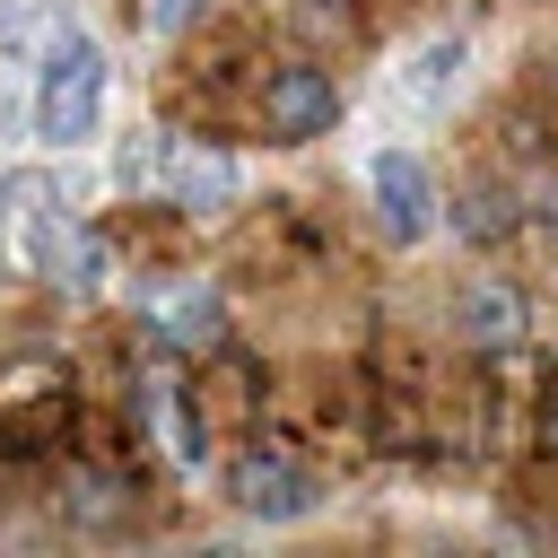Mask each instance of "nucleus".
Instances as JSON below:
<instances>
[{
  "mask_svg": "<svg viewBox=\"0 0 558 558\" xmlns=\"http://www.w3.org/2000/svg\"><path fill=\"white\" fill-rule=\"evenodd\" d=\"M105 52L78 35V26H61L52 44H44V70H35V131L52 140V148H70V140H87L96 131V113H105Z\"/></svg>",
  "mask_w": 558,
  "mask_h": 558,
  "instance_id": "obj_1",
  "label": "nucleus"
},
{
  "mask_svg": "<svg viewBox=\"0 0 558 558\" xmlns=\"http://www.w3.org/2000/svg\"><path fill=\"white\" fill-rule=\"evenodd\" d=\"M227 497H235L253 523H305V514L323 506V480H314V462L253 445V453H235V462H227Z\"/></svg>",
  "mask_w": 558,
  "mask_h": 558,
  "instance_id": "obj_2",
  "label": "nucleus"
},
{
  "mask_svg": "<svg viewBox=\"0 0 558 558\" xmlns=\"http://www.w3.org/2000/svg\"><path fill=\"white\" fill-rule=\"evenodd\" d=\"M340 122V87H331V70H314V61H279L270 78H262V131L270 140H323Z\"/></svg>",
  "mask_w": 558,
  "mask_h": 558,
  "instance_id": "obj_3",
  "label": "nucleus"
},
{
  "mask_svg": "<svg viewBox=\"0 0 558 558\" xmlns=\"http://www.w3.org/2000/svg\"><path fill=\"white\" fill-rule=\"evenodd\" d=\"M148 192H166L174 209H218V201L235 192V157H227V148H201V140H174V131H157Z\"/></svg>",
  "mask_w": 558,
  "mask_h": 558,
  "instance_id": "obj_4",
  "label": "nucleus"
},
{
  "mask_svg": "<svg viewBox=\"0 0 558 558\" xmlns=\"http://www.w3.org/2000/svg\"><path fill=\"white\" fill-rule=\"evenodd\" d=\"M453 323H462V340H471V349L506 357V349H523V331H532V305H523V288H514V279H462V296H453Z\"/></svg>",
  "mask_w": 558,
  "mask_h": 558,
  "instance_id": "obj_5",
  "label": "nucleus"
},
{
  "mask_svg": "<svg viewBox=\"0 0 558 558\" xmlns=\"http://www.w3.org/2000/svg\"><path fill=\"white\" fill-rule=\"evenodd\" d=\"M366 183H375V209H384V235H401V244H418V235L436 227V183H427V166H418L410 148H384Z\"/></svg>",
  "mask_w": 558,
  "mask_h": 558,
  "instance_id": "obj_6",
  "label": "nucleus"
},
{
  "mask_svg": "<svg viewBox=\"0 0 558 558\" xmlns=\"http://www.w3.org/2000/svg\"><path fill=\"white\" fill-rule=\"evenodd\" d=\"M52 218H61V192H52V174H0V262H17V270H35V244L52 235Z\"/></svg>",
  "mask_w": 558,
  "mask_h": 558,
  "instance_id": "obj_7",
  "label": "nucleus"
},
{
  "mask_svg": "<svg viewBox=\"0 0 558 558\" xmlns=\"http://www.w3.org/2000/svg\"><path fill=\"white\" fill-rule=\"evenodd\" d=\"M35 279L44 288H61V296H96L105 288V235L96 227H78L70 209L52 218V235L35 244Z\"/></svg>",
  "mask_w": 558,
  "mask_h": 558,
  "instance_id": "obj_8",
  "label": "nucleus"
},
{
  "mask_svg": "<svg viewBox=\"0 0 558 558\" xmlns=\"http://www.w3.org/2000/svg\"><path fill=\"white\" fill-rule=\"evenodd\" d=\"M140 514V480H122V471H105V462H70V480H61V523H78V532H122Z\"/></svg>",
  "mask_w": 558,
  "mask_h": 558,
  "instance_id": "obj_9",
  "label": "nucleus"
},
{
  "mask_svg": "<svg viewBox=\"0 0 558 558\" xmlns=\"http://www.w3.org/2000/svg\"><path fill=\"white\" fill-rule=\"evenodd\" d=\"M148 427H157V445L174 453V471H201V462H209V436L192 427V401L174 392V375H148Z\"/></svg>",
  "mask_w": 558,
  "mask_h": 558,
  "instance_id": "obj_10",
  "label": "nucleus"
},
{
  "mask_svg": "<svg viewBox=\"0 0 558 558\" xmlns=\"http://www.w3.org/2000/svg\"><path fill=\"white\" fill-rule=\"evenodd\" d=\"M218 331H227V314H218L209 288H183V296L157 305V340H166V349H209Z\"/></svg>",
  "mask_w": 558,
  "mask_h": 558,
  "instance_id": "obj_11",
  "label": "nucleus"
},
{
  "mask_svg": "<svg viewBox=\"0 0 558 558\" xmlns=\"http://www.w3.org/2000/svg\"><path fill=\"white\" fill-rule=\"evenodd\" d=\"M453 227H462L471 244H488V235H506V227H514V201H506V192H488V183H471V192H462V209H453Z\"/></svg>",
  "mask_w": 558,
  "mask_h": 558,
  "instance_id": "obj_12",
  "label": "nucleus"
},
{
  "mask_svg": "<svg viewBox=\"0 0 558 558\" xmlns=\"http://www.w3.org/2000/svg\"><path fill=\"white\" fill-rule=\"evenodd\" d=\"M201 9H209V0H148V9H140V26H148V35H183Z\"/></svg>",
  "mask_w": 558,
  "mask_h": 558,
  "instance_id": "obj_13",
  "label": "nucleus"
},
{
  "mask_svg": "<svg viewBox=\"0 0 558 558\" xmlns=\"http://www.w3.org/2000/svg\"><path fill=\"white\" fill-rule=\"evenodd\" d=\"M541 445L558 453V366H549V384H541Z\"/></svg>",
  "mask_w": 558,
  "mask_h": 558,
  "instance_id": "obj_14",
  "label": "nucleus"
}]
</instances>
